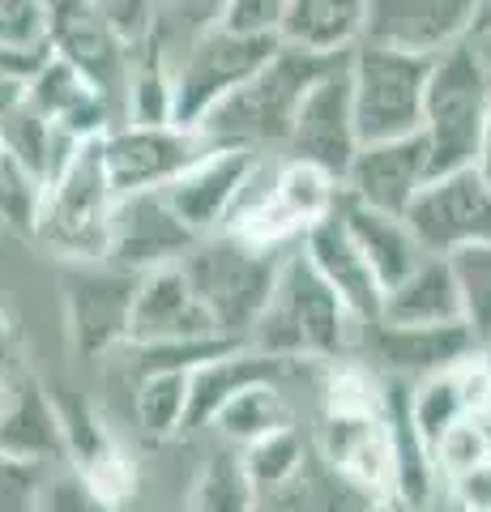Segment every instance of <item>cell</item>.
Returning <instances> with one entry per match:
<instances>
[{
	"label": "cell",
	"mask_w": 491,
	"mask_h": 512,
	"mask_svg": "<svg viewBox=\"0 0 491 512\" xmlns=\"http://www.w3.org/2000/svg\"><path fill=\"white\" fill-rule=\"evenodd\" d=\"M257 163L261 158L252 150H214L193 171L171 180L163 188V201L197 239H210L214 231L227 227V218L235 210V201H240L248 175L257 171Z\"/></svg>",
	"instance_id": "17"
},
{
	"label": "cell",
	"mask_w": 491,
	"mask_h": 512,
	"mask_svg": "<svg viewBox=\"0 0 491 512\" xmlns=\"http://www.w3.org/2000/svg\"><path fill=\"white\" fill-rule=\"evenodd\" d=\"M410 419H415V431H419L423 448L427 453H436V444L445 440V431L466 419V406H462V393H457L453 372L423 380L419 389L410 393Z\"/></svg>",
	"instance_id": "35"
},
{
	"label": "cell",
	"mask_w": 491,
	"mask_h": 512,
	"mask_svg": "<svg viewBox=\"0 0 491 512\" xmlns=\"http://www.w3.org/2000/svg\"><path fill=\"white\" fill-rule=\"evenodd\" d=\"M282 261H287V256L248 248L231 235H210L184 256L180 269H184L188 286L197 291L201 308L210 312L214 329L223 333V338L248 342V333L257 329L261 312L269 308Z\"/></svg>",
	"instance_id": "5"
},
{
	"label": "cell",
	"mask_w": 491,
	"mask_h": 512,
	"mask_svg": "<svg viewBox=\"0 0 491 512\" xmlns=\"http://www.w3.org/2000/svg\"><path fill=\"white\" fill-rule=\"evenodd\" d=\"M491 99V73L474 43H457L445 56L432 60L423 94V146H427V175H457L470 171L479 158V137Z\"/></svg>",
	"instance_id": "2"
},
{
	"label": "cell",
	"mask_w": 491,
	"mask_h": 512,
	"mask_svg": "<svg viewBox=\"0 0 491 512\" xmlns=\"http://www.w3.org/2000/svg\"><path fill=\"white\" fill-rule=\"evenodd\" d=\"M39 197H43V188L30 180V175L22 171V163L5 150V141H0V222H9L13 231L30 235Z\"/></svg>",
	"instance_id": "37"
},
{
	"label": "cell",
	"mask_w": 491,
	"mask_h": 512,
	"mask_svg": "<svg viewBox=\"0 0 491 512\" xmlns=\"http://www.w3.org/2000/svg\"><path fill=\"white\" fill-rule=\"evenodd\" d=\"M52 52H9V47H0V77H9V82H30Z\"/></svg>",
	"instance_id": "43"
},
{
	"label": "cell",
	"mask_w": 491,
	"mask_h": 512,
	"mask_svg": "<svg viewBox=\"0 0 491 512\" xmlns=\"http://www.w3.org/2000/svg\"><path fill=\"white\" fill-rule=\"evenodd\" d=\"M299 252H304V261L316 269V278H321L329 291L338 295V303L359 329H372L376 316H380V286L372 278L368 261L359 256V248L351 244V235H346L338 210L329 214L325 222H316V227L299 239Z\"/></svg>",
	"instance_id": "19"
},
{
	"label": "cell",
	"mask_w": 491,
	"mask_h": 512,
	"mask_svg": "<svg viewBox=\"0 0 491 512\" xmlns=\"http://www.w3.org/2000/svg\"><path fill=\"white\" fill-rule=\"evenodd\" d=\"M376 325H393V329L462 325V303H457L453 269H449L445 256H427L406 282L385 291Z\"/></svg>",
	"instance_id": "27"
},
{
	"label": "cell",
	"mask_w": 491,
	"mask_h": 512,
	"mask_svg": "<svg viewBox=\"0 0 491 512\" xmlns=\"http://www.w3.org/2000/svg\"><path fill=\"white\" fill-rule=\"evenodd\" d=\"M295 363H282V359H269L261 350H235V355H223L214 363L197 367L193 376H188V414H184V436H193V431L210 427L214 414L223 410L235 393L252 389V384H278L282 376H291Z\"/></svg>",
	"instance_id": "26"
},
{
	"label": "cell",
	"mask_w": 491,
	"mask_h": 512,
	"mask_svg": "<svg viewBox=\"0 0 491 512\" xmlns=\"http://www.w3.org/2000/svg\"><path fill=\"white\" fill-rule=\"evenodd\" d=\"M0 47L47 52V5H39V0H0Z\"/></svg>",
	"instance_id": "38"
},
{
	"label": "cell",
	"mask_w": 491,
	"mask_h": 512,
	"mask_svg": "<svg viewBox=\"0 0 491 512\" xmlns=\"http://www.w3.org/2000/svg\"><path fill=\"white\" fill-rule=\"evenodd\" d=\"M214 427L223 431V440L248 448L282 427H291V410L282 402L278 384H252V389L235 393L231 402L214 414Z\"/></svg>",
	"instance_id": "31"
},
{
	"label": "cell",
	"mask_w": 491,
	"mask_h": 512,
	"mask_svg": "<svg viewBox=\"0 0 491 512\" xmlns=\"http://www.w3.org/2000/svg\"><path fill=\"white\" fill-rule=\"evenodd\" d=\"M278 52V39H240L223 26H205L184 52L176 77H171V124L201 128L210 111L231 99L248 77H257Z\"/></svg>",
	"instance_id": "7"
},
{
	"label": "cell",
	"mask_w": 491,
	"mask_h": 512,
	"mask_svg": "<svg viewBox=\"0 0 491 512\" xmlns=\"http://www.w3.org/2000/svg\"><path fill=\"white\" fill-rule=\"evenodd\" d=\"M171 77L176 69L167 64V30L158 18L154 35L133 52L129 60V86H124V124H141V128H158L171 124Z\"/></svg>",
	"instance_id": "29"
},
{
	"label": "cell",
	"mask_w": 491,
	"mask_h": 512,
	"mask_svg": "<svg viewBox=\"0 0 491 512\" xmlns=\"http://www.w3.org/2000/svg\"><path fill=\"white\" fill-rule=\"evenodd\" d=\"M26 103L39 111V116L56 128V133H65L69 141L77 146H86V141H99L112 133V120L116 111L107 107L99 94H94L82 77H77L69 64H60L56 56H47L43 69L30 77L26 86Z\"/></svg>",
	"instance_id": "21"
},
{
	"label": "cell",
	"mask_w": 491,
	"mask_h": 512,
	"mask_svg": "<svg viewBox=\"0 0 491 512\" xmlns=\"http://www.w3.org/2000/svg\"><path fill=\"white\" fill-rule=\"evenodd\" d=\"M197 244L201 239L176 218V210L163 201V192H133V197H116L112 205L103 265H112L129 278H146L154 269L180 265Z\"/></svg>",
	"instance_id": "12"
},
{
	"label": "cell",
	"mask_w": 491,
	"mask_h": 512,
	"mask_svg": "<svg viewBox=\"0 0 491 512\" xmlns=\"http://www.w3.org/2000/svg\"><path fill=\"white\" fill-rule=\"evenodd\" d=\"M474 171H479L483 184L491 188V99H487V120H483V137H479V158H474Z\"/></svg>",
	"instance_id": "46"
},
{
	"label": "cell",
	"mask_w": 491,
	"mask_h": 512,
	"mask_svg": "<svg viewBox=\"0 0 491 512\" xmlns=\"http://www.w3.org/2000/svg\"><path fill=\"white\" fill-rule=\"evenodd\" d=\"M13 376H18V372H13V329H9L5 308H0V402H5Z\"/></svg>",
	"instance_id": "44"
},
{
	"label": "cell",
	"mask_w": 491,
	"mask_h": 512,
	"mask_svg": "<svg viewBox=\"0 0 491 512\" xmlns=\"http://www.w3.org/2000/svg\"><path fill=\"white\" fill-rule=\"evenodd\" d=\"M0 453L13 461H35V466L65 457L52 389L30 372L13 376L5 402H0Z\"/></svg>",
	"instance_id": "22"
},
{
	"label": "cell",
	"mask_w": 491,
	"mask_h": 512,
	"mask_svg": "<svg viewBox=\"0 0 491 512\" xmlns=\"http://www.w3.org/2000/svg\"><path fill=\"white\" fill-rule=\"evenodd\" d=\"M487 512H491V508H487Z\"/></svg>",
	"instance_id": "49"
},
{
	"label": "cell",
	"mask_w": 491,
	"mask_h": 512,
	"mask_svg": "<svg viewBox=\"0 0 491 512\" xmlns=\"http://www.w3.org/2000/svg\"><path fill=\"white\" fill-rule=\"evenodd\" d=\"M355 329L359 325L351 320V312L316 278V269L304 261V252H291L282 261L269 308L261 312L257 329L248 333V346L282 363H304V359L338 363V359H351Z\"/></svg>",
	"instance_id": "1"
},
{
	"label": "cell",
	"mask_w": 491,
	"mask_h": 512,
	"mask_svg": "<svg viewBox=\"0 0 491 512\" xmlns=\"http://www.w3.org/2000/svg\"><path fill=\"white\" fill-rule=\"evenodd\" d=\"M35 512H120L107 500H99L82 478L73 470L69 474H56V478H43V491L35 500Z\"/></svg>",
	"instance_id": "40"
},
{
	"label": "cell",
	"mask_w": 491,
	"mask_h": 512,
	"mask_svg": "<svg viewBox=\"0 0 491 512\" xmlns=\"http://www.w3.org/2000/svg\"><path fill=\"white\" fill-rule=\"evenodd\" d=\"M376 359L389 367L393 376H449L462 363L479 355L466 325H432V329H393L372 325L368 329Z\"/></svg>",
	"instance_id": "23"
},
{
	"label": "cell",
	"mask_w": 491,
	"mask_h": 512,
	"mask_svg": "<svg viewBox=\"0 0 491 512\" xmlns=\"http://www.w3.org/2000/svg\"><path fill=\"white\" fill-rule=\"evenodd\" d=\"M214 146L197 128H176V124H116L103 137V167L107 184L116 197H133V192H163L171 180H180L184 171H193Z\"/></svg>",
	"instance_id": "8"
},
{
	"label": "cell",
	"mask_w": 491,
	"mask_h": 512,
	"mask_svg": "<svg viewBox=\"0 0 491 512\" xmlns=\"http://www.w3.org/2000/svg\"><path fill=\"white\" fill-rule=\"evenodd\" d=\"M291 163H308L329 175L338 188L359 154L355 137V111H351V77H346V56L334 60L316 77V86L304 94L291 124Z\"/></svg>",
	"instance_id": "10"
},
{
	"label": "cell",
	"mask_w": 491,
	"mask_h": 512,
	"mask_svg": "<svg viewBox=\"0 0 491 512\" xmlns=\"http://www.w3.org/2000/svg\"><path fill=\"white\" fill-rule=\"evenodd\" d=\"M321 461H325V470L334 478H342L346 487L368 491V500L393 491V457H389L385 410L363 414V419H325Z\"/></svg>",
	"instance_id": "20"
},
{
	"label": "cell",
	"mask_w": 491,
	"mask_h": 512,
	"mask_svg": "<svg viewBox=\"0 0 491 512\" xmlns=\"http://www.w3.org/2000/svg\"><path fill=\"white\" fill-rule=\"evenodd\" d=\"M99 13H103V22L112 26V35L129 47V52H137V47L146 43L154 35V26H158V9L141 5V0H103Z\"/></svg>",
	"instance_id": "42"
},
{
	"label": "cell",
	"mask_w": 491,
	"mask_h": 512,
	"mask_svg": "<svg viewBox=\"0 0 491 512\" xmlns=\"http://www.w3.org/2000/svg\"><path fill=\"white\" fill-rule=\"evenodd\" d=\"M385 431L393 457V495L423 512L436 495V466L419 440L415 419H410V389L402 380H385Z\"/></svg>",
	"instance_id": "28"
},
{
	"label": "cell",
	"mask_w": 491,
	"mask_h": 512,
	"mask_svg": "<svg viewBox=\"0 0 491 512\" xmlns=\"http://www.w3.org/2000/svg\"><path fill=\"white\" fill-rule=\"evenodd\" d=\"M188 376H193V372H137L133 414H137V427L146 431L150 440H176V436H184Z\"/></svg>",
	"instance_id": "30"
},
{
	"label": "cell",
	"mask_w": 491,
	"mask_h": 512,
	"mask_svg": "<svg viewBox=\"0 0 491 512\" xmlns=\"http://www.w3.org/2000/svg\"><path fill=\"white\" fill-rule=\"evenodd\" d=\"M491 35V0H474V22H470V39H487Z\"/></svg>",
	"instance_id": "47"
},
{
	"label": "cell",
	"mask_w": 491,
	"mask_h": 512,
	"mask_svg": "<svg viewBox=\"0 0 491 512\" xmlns=\"http://www.w3.org/2000/svg\"><path fill=\"white\" fill-rule=\"evenodd\" d=\"M363 0H282L278 47L316 60H342L363 43Z\"/></svg>",
	"instance_id": "24"
},
{
	"label": "cell",
	"mask_w": 491,
	"mask_h": 512,
	"mask_svg": "<svg viewBox=\"0 0 491 512\" xmlns=\"http://www.w3.org/2000/svg\"><path fill=\"white\" fill-rule=\"evenodd\" d=\"M338 218H342L346 235H351V244L359 248V256L368 261L380 295L393 291L398 282H406L427 261V252L419 248V239L410 235V227L402 218L363 210V205L346 201V197H338Z\"/></svg>",
	"instance_id": "25"
},
{
	"label": "cell",
	"mask_w": 491,
	"mask_h": 512,
	"mask_svg": "<svg viewBox=\"0 0 491 512\" xmlns=\"http://www.w3.org/2000/svg\"><path fill=\"white\" fill-rule=\"evenodd\" d=\"M210 338H223V333L214 329L210 312L201 308V299L188 286L180 265H167L137 278L129 346H180V342H210Z\"/></svg>",
	"instance_id": "16"
},
{
	"label": "cell",
	"mask_w": 491,
	"mask_h": 512,
	"mask_svg": "<svg viewBox=\"0 0 491 512\" xmlns=\"http://www.w3.org/2000/svg\"><path fill=\"white\" fill-rule=\"evenodd\" d=\"M329 64L334 60H316L304 52H291V47H278L274 60L257 77H248L231 99L218 103L201 120L197 133H205L223 150H252V154L269 146V141H287L299 103H304V94L316 86V77Z\"/></svg>",
	"instance_id": "3"
},
{
	"label": "cell",
	"mask_w": 491,
	"mask_h": 512,
	"mask_svg": "<svg viewBox=\"0 0 491 512\" xmlns=\"http://www.w3.org/2000/svg\"><path fill=\"white\" fill-rule=\"evenodd\" d=\"M474 0H372L363 13V43L436 60L470 43Z\"/></svg>",
	"instance_id": "15"
},
{
	"label": "cell",
	"mask_w": 491,
	"mask_h": 512,
	"mask_svg": "<svg viewBox=\"0 0 491 512\" xmlns=\"http://www.w3.org/2000/svg\"><path fill=\"white\" fill-rule=\"evenodd\" d=\"M39 491H43V466L13 461L0 453V512H35Z\"/></svg>",
	"instance_id": "41"
},
{
	"label": "cell",
	"mask_w": 491,
	"mask_h": 512,
	"mask_svg": "<svg viewBox=\"0 0 491 512\" xmlns=\"http://www.w3.org/2000/svg\"><path fill=\"white\" fill-rule=\"evenodd\" d=\"M491 461V436L474 423V419H462L457 427L445 431V440L436 444L432 453V466H436V478H457V474H470Z\"/></svg>",
	"instance_id": "36"
},
{
	"label": "cell",
	"mask_w": 491,
	"mask_h": 512,
	"mask_svg": "<svg viewBox=\"0 0 491 512\" xmlns=\"http://www.w3.org/2000/svg\"><path fill=\"white\" fill-rule=\"evenodd\" d=\"M402 222L427 256H453L462 248L491 244V188L474 167L440 175L423 184Z\"/></svg>",
	"instance_id": "11"
},
{
	"label": "cell",
	"mask_w": 491,
	"mask_h": 512,
	"mask_svg": "<svg viewBox=\"0 0 491 512\" xmlns=\"http://www.w3.org/2000/svg\"><path fill=\"white\" fill-rule=\"evenodd\" d=\"M188 512H257V487L248 483L240 457L227 448L205 457L188 491Z\"/></svg>",
	"instance_id": "33"
},
{
	"label": "cell",
	"mask_w": 491,
	"mask_h": 512,
	"mask_svg": "<svg viewBox=\"0 0 491 512\" xmlns=\"http://www.w3.org/2000/svg\"><path fill=\"white\" fill-rule=\"evenodd\" d=\"M368 512H415L406 500H398L393 491H385V495H376V500H368Z\"/></svg>",
	"instance_id": "48"
},
{
	"label": "cell",
	"mask_w": 491,
	"mask_h": 512,
	"mask_svg": "<svg viewBox=\"0 0 491 512\" xmlns=\"http://www.w3.org/2000/svg\"><path fill=\"white\" fill-rule=\"evenodd\" d=\"M116 192L107 184L103 137L86 141L69 158V167L43 188L30 239L56 252L65 265H99L107 252V227H112Z\"/></svg>",
	"instance_id": "4"
},
{
	"label": "cell",
	"mask_w": 491,
	"mask_h": 512,
	"mask_svg": "<svg viewBox=\"0 0 491 512\" xmlns=\"http://www.w3.org/2000/svg\"><path fill=\"white\" fill-rule=\"evenodd\" d=\"M282 0H231L218 9V26L240 39H278Z\"/></svg>",
	"instance_id": "39"
},
{
	"label": "cell",
	"mask_w": 491,
	"mask_h": 512,
	"mask_svg": "<svg viewBox=\"0 0 491 512\" xmlns=\"http://www.w3.org/2000/svg\"><path fill=\"white\" fill-rule=\"evenodd\" d=\"M346 77H351V111H355L359 146H385V141L419 137L432 60L393 52V47H376V43H359L346 56Z\"/></svg>",
	"instance_id": "6"
},
{
	"label": "cell",
	"mask_w": 491,
	"mask_h": 512,
	"mask_svg": "<svg viewBox=\"0 0 491 512\" xmlns=\"http://www.w3.org/2000/svg\"><path fill=\"white\" fill-rule=\"evenodd\" d=\"M427 175V146L423 137L385 141V146H359L351 171L342 180V197L363 205V210L406 218L410 201L423 192Z\"/></svg>",
	"instance_id": "18"
},
{
	"label": "cell",
	"mask_w": 491,
	"mask_h": 512,
	"mask_svg": "<svg viewBox=\"0 0 491 512\" xmlns=\"http://www.w3.org/2000/svg\"><path fill=\"white\" fill-rule=\"evenodd\" d=\"M137 278L112 265H65L60 274V312L77 359H103L129 342Z\"/></svg>",
	"instance_id": "9"
},
{
	"label": "cell",
	"mask_w": 491,
	"mask_h": 512,
	"mask_svg": "<svg viewBox=\"0 0 491 512\" xmlns=\"http://www.w3.org/2000/svg\"><path fill=\"white\" fill-rule=\"evenodd\" d=\"M453 269L457 303H462V325L470 329L474 346L491 355V244L462 248L445 256Z\"/></svg>",
	"instance_id": "32"
},
{
	"label": "cell",
	"mask_w": 491,
	"mask_h": 512,
	"mask_svg": "<svg viewBox=\"0 0 491 512\" xmlns=\"http://www.w3.org/2000/svg\"><path fill=\"white\" fill-rule=\"evenodd\" d=\"M56 419H60V436H65V457L73 461V474L82 483L107 500L112 508L124 512V504L133 500L137 491V466L129 461V453L120 448V440L107 431V423L99 419L82 393H52Z\"/></svg>",
	"instance_id": "14"
},
{
	"label": "cell",
	"mask_w": 491,
	"mask_h": 512,
	"mask_svg": "<svg viewBox=\"0 0 491 512\" xmlns=\"http://www.w3.org/2000/svg\"><path fill=\"white\" fill-rule=\"evenodd\" d=\"M240 466L248 474V483L252 487H269V491H282V487H291L299 470L308 466V444L299 440V431L295 427H282L274 431V436H265L257 444H248L244 453H240Z\"/></svg>",
	"instance_id": "34"
},
{
	"label": "cell",
	"mask_w": 491,
	"mask_h": 512,
	"mask_svg": "<svg viewBox=\"0 0 491 512\" xmlns=\"http://www.w3.org/2000/svg\"><path fill=\"white\" fill-rule=\"evenodd\" d=\"M26 86L30 82H9V77H0V120L13 116V111L26 103Z\"/></svg>",
	"instance_id": "45"
},
{
	"label": "cell",
	"mask_w": 491,
	"mask_h": 512,
	"mask_svg": "<svg viewBox=\"0 0 491 512\" xmlns=\"http://www.w3.org/2000/svg\"><path fill=\"white\" fill-rule=\"evenodd\" d=\"M47 52L60 64H69L112 111L116 103H124L133 52L112 35L99 5H82V0L47 5Z\"/></svg>",
	"instance_id": "13"
}]
</instances>
